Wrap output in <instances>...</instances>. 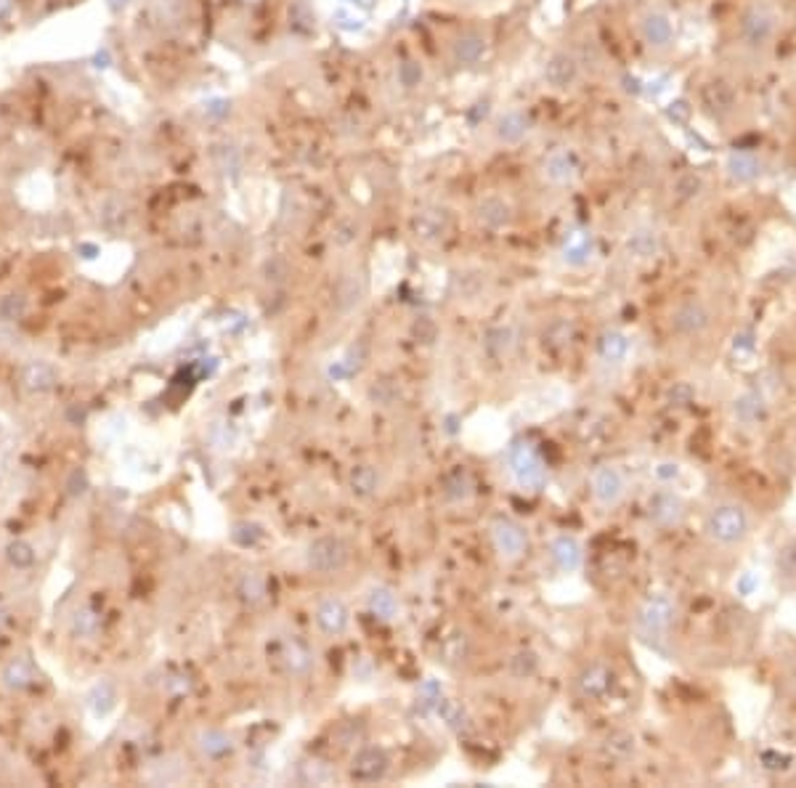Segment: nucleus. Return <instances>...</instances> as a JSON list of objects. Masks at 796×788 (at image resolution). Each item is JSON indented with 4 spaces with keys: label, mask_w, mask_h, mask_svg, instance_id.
Returning a JSON list of instances; mask_svg holds the SVG:
<instances>
[{
    "label": "nucleus",
    "mask_w": 796,
    "mask_h": 788,
    "mask_svg": "<svg viewBox=\"0 0 796 788\" xmlns=\"http://www.w3.org/2000/svg\"><path fill=\"white\" fill-rule=\"evenodd\" d=\"M602 752L605 757H610L613 762H626L634 757V736L624 733V730H616L605 738L602 744Z\"/></svg>",
    "instance_id": "nucleus-27"
},
{
    "label": "nucleus",
    "mask_w": 796,
    "mask_h": 788,
    "mask_svg": "<svg viewBox=\"0 0 796 788\" xmlns=\"http://www.w3.org/2000/svg\"><path fill=\"white\" fill-rule=\"evenodd\" d=\"M579 77V61L566 53V51H558L550 56L547 67H545V80L553 85V88H569L574 85Z\"/></svg>",
    "instance_id": "nucleus-15"
},
{
    "label": "nucleus",
    "mask_w": 796,
    "mask_h": 788,
    "mask_svg": "<svg viewBox=\"0 0 796 788\" xmlns=\"http://www.w3.org/2000/svg\"><path fill=\"white\" fill-rule=\"evenodd\" d=\"M8 558H11V563H16V566H29V563H32V553H29L27 545H11V547H8Z\"/></svg>",
    "instance_id": "nucleus-39"
},
{
    "label": "nucleus",
    "mask_w": 796,
    "mask_h": 788,
    "mask_svg": "<svg viewBox=\"0 0 796 788\" xmlns=\"http://www.w3.org/2000/svg\"><path fill=\"white\" fill-rule=\"evenodd\" d=\"M351 561V545L338 534H322L306 547V566L316 574H338Z\"/></svg>",
    "instance_id": "nucleus-2"
},
{
    "label": "nucleus",
    "mask_w": 796,
    "mask_h": 788,
    "mask_svg": "<svg viewBox=\"0 0 796 788\" xmlns=\"http://www.w3.org/2000/svg\"><path fill=\"white\" fill-rule=\"evenodd\" d=\"M316 626L324 632V634H343L351 624V610L348 605L340 600V597H324L319 605H316Z\"/></svg>",
    "instance_id": "nucleus-12"
},
{
    "label": "nucleus",
    "mask_w": 796,
    "mask_h": 788,
    "mask_svg": "<svg viewBox=\"0 0 796 788\" xmlns=\"http://www.w3.org/2000/svg\"><path fill=\"white\" fill-rule=\"evenodd\" d=\"M728 173H730V179H736L741 184L754 181L760 176V160L749 152H736L728 160Z\"/></svg>",
    "instance_id": "nucleus-26"
},
{
    "label": "nucleus",
    "mask_w": 796,
    "mask_h": 788,
    "mask_svg": "<svg viewBox=\"0 0 796 788\" xmlns=\"http://www.w3.org/2000/svg\"><path fill=\"white\" fill-rule=\"evenodd\" d=\"M282 661H284L287 672H292V674H306V672L311 669V664H314V653H311V648H308L306 642H300V640H290V642L284 645V650H282Z\"/></svg>",
    "instance_id": "nucleus-24"
},
{
    "label": "nucleus",
    "mask_w": 796,
    "mask_h": 788,
    "mask_svg": "<svg viewBox=\"0 0 796 788\" xmlns=\"http://www.w3.org/2000/svg\"><path fill=\"white\" fill-rule=\"evenodd\" d=\"M529 133V120L521 112H507L499 123H497V136L505 144H518L523 136Z\"/></svg>",
    "instance_id": "nucleus-28"
},
{
    "label": "nucleus",
    "mask_w": 796,
    "mask_h": 788,
    "mask_svg": "<svg viewBox=\"0 0 796 788\" xmlns=\"http://www.w3.org/2000/svg\"><path fill=\"white\" fill-rule=\"evenodd\" d=\"M701 192H704V179L698 173H685L674 184V197L682 199V202L685 199H696Z\"/></svg>",
    "instance_id": "nucleus-33"
},
{
    "label": "nucleus",
    "mask_w": 796,
    "mask_h": 788,
    "mask_svg": "<svg viewBox=\"0 0 796 788\" xmlns=\"http://www.w3.org/2000/svg\"><path fill=\"white\" fill-rule=\"evenodd\" d=\"M478 220L486 228H505L513 220V210L502 197H486L478 204Z\"/></svg>",
    "instance_id": "nucleus-22"
},
{
    "label": "nucleus",
    "mask_w": 796,
    "mask_h": 788,
    "mask_svg": "<svg viewBox=\"0 0 796 788\" xmlns=\"http://www.w3.org/2000/svg\"><path fill=\"white\" fill-rule=\"evenodd\" d=\"M367 608L372 616H378L380 621H396L401 616V600L391 587H372L367 594Z\"/></svg>",
    "instance_id": "nucleus-20"
},
{
    "label": "nucleus",
    "mask_w": 796,
    "mask_h": 788,
    "mask_svg": "<svg viewBox=\"0 0 796 788\" xmlns=\"http://www.w3.org/2000/svg\"><path fill=\"white\" fill-rule=\"evenodd\" d=\"M629 247L640 255V258H650L658 252V236L656 231H637L629 242Z\"/></svg>",
    "instance_id": "nucleus-35"
},
{
    "label": "nucleus",
    "mask_w": 796,
    "mask_h": 788,
    "mask_svg": "<svg viewBox=\"0 0 796 788\" xmlns=\"http://www.w3.org/2000/svg\"><path fill=\"white\" fill-rule=\"evenodd\" d=\"M537 666H539V658H537L531 650H521V653L513 656V661H510V672H513L518 680L531 677V674L537 672Z\"/></svg>",
    "instance_id": "nucleus-34"
},
{
    "label": "nucleus",
    "mask_w": 796,
    "mask_h": 788,
    "mask_svg": "<svg viewBox=\"0 0 796 788\" xmlns=\"http://www.w3.org/2000/svg\"><path fill=\"white\" fill-rule=\"evenodd\" d=\"M451 220H449V212L446 210H422L417 218H414V234L422 239V242H438L446 236Z\"/></svg>",
    "instance_id": "nucleus-18"
},
{
    "label": "nucleus",
    "mask_w": 796,
    "mask_h": 788,
    "mask_svg": "<svg viewBox=\"0 0 796 788\" xmlns=\"http://www.w3.org/2000/svg\"><path fill=\"white\" fill-rule=\"evenodd\" d=\"M677 616V605L669 594H650L640 608H637V629L645 637H664Z\"/></svg>",
    "instance_id": "nucleus-3"
},
{
    "label": "nucleus",
    "mask_w": 796,
    "mask_h": 788,
    "mask_svg": "<svg viewBox=\"0 0 796 788\" xmlns=\"http://www.w3.org/2000/svg\"><path fill=\"white\" fill-rule=\"evenodd\" d=\"M701 99H704V107L714 115V117H728L733 115L736 104H738V96H736V88L728 83V80H712L704 85L701 91Z\"/></svg>",
    "instance_id": "nucleus-13"
},
{
    "label": "nucleus",
    "mask_w": 796,
    "mask_h": 788,
    "mask_svg": "<svg viewBox=\"0 0 796 788\" xmlns=\"http://www.w3.org/2000/svg\"><path fill=\"white\" fill-rule=\"evenodd\" d=\"M712 324V311L704 300L698 298H690V300H682L674 311H672V330L677 335H685V338H696V335H704Z\"/></svg>",
    "instance_id": "nucleus-7"
},
{
    "label": "nucleus",
    "mask_w": 796,
    "mask_h": 788,
    "mask_svg": "<svg viewBox=\"0 0 796 788\" xmlns=\"http://www.w3.org/2000/svg\"><path fill=\"white\" fill-rule=\"evenodd\" d=\"M550 558L558 566V571H563V574H577L582 569V563H585L582 545L574 537H558V539H553Z\"/></svg>",
    "instance_id": "nucleus-16"
},
{
    "label": "nucleus",
    "mask_w": 796,
    "mask_h": 788,
    "mask_svg": "<svg viewBox=\"0 0 796 788\" xmlns=\"http://www.w3.org/2000/svg\"><path fill=\"white\" fill-rule=\"evenodd\" d=\"M388 770H391V757L380 746L359 749L348 768V773L356 784H380V781H386Z\"/></svg>",
    "instance_id": "nucleus-5"
},
{
    "label": "nucleus",
    "mask_w": 796,
    "mask_h": 788,
    "mask_svg": "<svg viewBox=\"0 0 796 788\" xmlns=\"http://www.w3.org/2000/svg\"><path fill=\"white\" fill-rule=\"evenodd\" d=\"M513 346H515V335H513L510 327H497V330H491V332L486 335V348H489L494 356H505V354H510Z\"/></svg>",
    "instance_id": "nucleus-31"
},
{
    "label": "nucleus",
    "mask_w": 796,
    "mask_h": 788,
    "mask_svg": "<svg viewBox=\"0 0 796 788\" xmlns=\"http://www.w3.org/2000/svg\"><path fill=\"white\" fill-rule=\"evenodd\" d=\"M380 481L383 478H380L378 467H372V465H356L348 475V486H351L354 497H359V499L375 497L380 491Z\"/></svg>",
    "instance_id": "nucleus-21"
},
{
    "label": "nucleus",
    "mask_w": 796,
    "mask_h": 788,
    "mask_svg": "<svg viewBox=\"0 0 796 788\" xmlns=\"http://www.w3.org/2000/svg\"><path fill=\"white\" fill-rule=\"evenodd\" d=\"M486 51V40L478 29H467L457 37L454 43V59L459 64H475Z\"/></svg>",
    "instance_id": "nucleus-23"
},
{
    "label": "nucleus",
    "mask_w": 796,
    "mask_h": 788,
    "mask_svg": "<svg viewBox=\"0 0 796 788\" xmlns=\"http://www.w3.org/2000/svg\"><path fill=\"white\" fill-rule=\"evenodd\" d=\"M677 473H680V465H672V462H661V465L656 467V475H658L661 481L677 478Z\"/></svg>",
    "instance_id": "nucleus-40"
},
{
    "label": "nucleus",
    "mask_w": 796,
    "mask_h": 788,
    "mask_svg": "<svg viewBox=\"0 0 796 788\" xmlns=\"http://www.w3.org/2000/svg\"><path fill=\"white\" fill-rule=\"evenodd\" d=\"M491 542H494V550L502 558L518 561L529 547V534L521 523H515L510 518H497L491 523Z\"/></svg>",
    "instance_id": "nucleus-8"
},
{
    "label": "nucleus",
    "mask_w": 796,
    "mask_h": 788,
    "mask_svg": "<svg viewBox=\"0 0 796 788\" xmlns=\"http://www.w3.org/2000/svg\"><path fill=\"white\" fill-rule=\"evenodd\" d=\"M648 518L661 529L680 526L682 518H685V502L680 499V494H674L669 489H661L648 499Z\"/></svg>",
    "instance_id": "nucleus-9"
},
{
    "label": "nucleus",
    "mask_w": 796,
    "mask_h": 788,
    "mask_svg": "<svg viewBox=\"0 0 796 788\" xmlns=\"http://www.w3.org/2000/svg\"><path fill=\"white\" fill-rule=\"evenodd\" d=\"M776 32V16L765 5H752L741 16V37L752 45L760 48L765 45Z\"/></svg>",
    "instance_id": "nucleus-11"
},
{
    "label": "nucleus",
    "mask_w": 796,
    "mask_h": 788,
    "mask_svg": "<svg viewBox=\"0 0 796 788\" xmlns=\"http://www.w3.org/2000/svg\"><path fill=\"white\" fill-rule=\"evenodd\" d=\"M563 258H566V263H571V266H585V263L593 258V239L585 236V234L571 236V239L566 242V247H563Z\"/></svg>",
    "instance_id": "nucleus-29"
},
{
    "label": "nucleus",
    "mask_w": 796,
    "mask_h": 788,
    "mask_svg": "<svg viewBox=\"0 0 796 788\" xmlns=\"http://www.w3.org/2000/svg\"><path fill=\"white\" fill-rule=\"evenodd\" d=\"M510 470L521 489L526 491H542L547 483V467L539 457V451L531 443H518L510 451Z\"/></svg>",
    "instance_id": "nucleus-4"
},
{
    "label": "nucleus",
    "mask_w": 796,
    "mask_h": 788,
    "mask_svg": "<svg viewBox=\"0 0 796 788\" xmlns=\"http://www.w3.org/2000/svg\"><path fill=\"white\" fill-rule=\"evenodd\" d=\"M629 348H632L629 338L618 330H605L597 338V356L605 364H624L629 356Z\"/></svg>",
    "instance_id": "nucleus-19"
},
{
    "label": "nucleus",
    "mask_w": 796,
    "mask_h": 788,
    "mask_svg": "<svg viewBox=\"0 0 796 788\" xmlns=\"http://www.w3.org/2000/svg\"><path fill=\"white\" fill-rule=\"evenodd\" d=\"M473 491H475V483H473L470 473L462 470V467L451 470V473L443 478V494H446V499H451V502H467V499L473 497Z\"/></svg>",
    "instance_id": "nucleus-25"
},
{
    "label": "nucleus",
    "mask_w": 796,
    "mask_h": 788,
    "mask_svg": "<svg viewBox=\"0 0 796 788\" xmlns=\"http://www.w3.org/2000/svg\"><path fill=\"white\" fill-rule=\"evenodd\" d=\"M398 75H401V83H403L406 88H414V85H417V83L422 80V69H419V67H417L414 61H403V64H401V72H398Z\"/></svg>",
    "instance_id": "nucleus-38"
},
{
    "label": "nucleus",
    "mask_w": 796,
    "mask_h": 788,
    "mask_svg": "<svg viewBox=\"0 0 796 788\" xmlns=\"http://www.w3.org/2000/svg\"><path fill=\"white\" fill-rule=\"evenodd\" d=\"M640 29H642L645 43L653 45V48H666V45L672 43V37H674L672 19H669L666 13H661V11H650V13H645Z\"/></svg>",
    "instance_id": "nucleus-17"
},
{
    "label": "nucleus",
    "mask_w": 796,
    "mask_h": 788,
    "mask_svg": "<svg viewBox=\"0 0 796 788\" xmlns=\"http://www.w3.org/2000/svg\"><path fill=\"white\" fill-rule=\"evenodd\" d=\"M752 531V515L738 502H720L704 518V534L717 545H738Z\"/></svg>",
    "instance_id": "nucleus-1"
},
{
    "label": "nucleus",
    "mask_w": 796,
    "mask_h": 788,
    "mask_svg": "<svg viewBox=\"0 0 796 788\" xmlns=\"http://www.w3.org/2000/svg\"><path fill=\"white\" fill-rule=\"evenodd\" d=\"M364 295H367L364 276L356 274V271H351V274L340 276V282H338V287H335V308H338L340 314H351L354 308L362 306Z\"/></svg>",
    "instance_id": "nucleus-14"
},
{
    "label": "nucleus",
    "mask_w": 796,
    "mask_h": 788,
    "mask_svg": "<svg viewBox=\"0 0 796 788\" xmlns=\"http://www.w3.org/2000/svg\"><path fill=\"white\" fill-rule=\"evenodd\" d=\"M199 746L207 757H226L231 752V738L223 736L220 730H207V733H202Z\"/></svg>",
    "instance_id": "nucleus-32"
},
{
    "label": "nucleus",
    "mask_w": 796,
    "mask_h": 788,
    "mask_svg": "<svg viewBox=\"0 0 796 788\" xmlns=\"http://www.w3.org/2000/svg\"><path fill=\"white\" fill-rule=\"evenodd\" d=\"M613 682H616L613 669L605 661H593V664H587L579 672L577 690H579V696H585L590 701H600V698H605L613 690Z\"/></svg>",
    "instance_id": "nucleus-10"
},
{
    "label": "nucleus",
    "mask_w": 796,
    "mask_h": 788,
    "mask_svg": "<svg viewBox=\"0 0 796 788\" xmlns=\"http://www.w3.org/2000/svg\"><path fill=\"white\" fill-rule=\"evenodd\" d=\"M244 597L247 600H252V602H260L263 600V594H266V585H263V579L260 577H255V574H250L247 579H244Z\"/></svg>",
    "instance_id": "nucleus-37"
},
{
    "label": "nucleus",
    "mask_w": 796,
    "mask_h": 788,
    "mask_svg": "<svg viewBox=\"0 0 796 788\" xmlns=\"http://www.w3.org/2000/svg\"><path fill=\"white\" fill-rule=\"evenodd\" d=\"M435 335H438V330H435V324L427 319V316H422V319H417L414 322V338H417V343H433L435 340Z\"/></svg>",
    "instance_id": "nucleus-36"
},
{
    "label": "nucleus",
    "mask_w": 796,
    "mask_h": 788,
    "mask_svg": "<svg viewBox=\"0 0 796 788\" xmlns=\"http://www.w3.org/2000/svg\"><path fill=\"white\" fill-rule=\"evenodd\" d=\"M590 489H593V497H595L597 505L610 510L624 499L626 478L616 465H600V467H595L593 478H590Z\"/></svg>",
    "instance_id": "nucleus-6"
},
{
    "label": "nucleus",
    "mask_w": 796,
    "mask_h": 788,
    "mask_svg": "<svg viewBox=\"0 0 796 788\" xmlns=\"http://www.w3.org/2000/svg\"><path fill=\"white\" fill-rule=\"evenodd\" d=\"M776 571L784 582H796V539L784 545L776 555Z\"/></svg>",
    "instance_id": "nucleus-30"
}]
</instances>
